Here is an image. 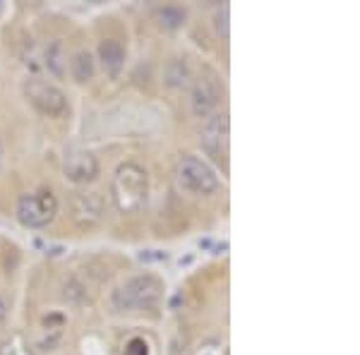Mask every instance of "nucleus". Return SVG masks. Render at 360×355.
Returning <instances> with one entry per match:
<instances>
[{
    "label": "nucleus",
    "instance_id": "nucleus-1",
    "mask_svg": "<svg viewBox=\"0 0 360 355\" xmlns=\"http://www.w3.org/2000/svg\"><path fill=\"white\" fill-rule=\"evenodd\" d=\"M111 197L120 214H137L149 202V176L139 164H120L111 180Z\"/></svg>",
    "mask_w": 360,
    "mask_h": 355
},
{
    "label": "nucleus",
    "instance_id": "nucleus-2",
    "mask_svg": "<svg viewBox=\"0 0 360 355\" xmlns=\"http://www.w3.org/2000/svg\"><path fill=\"white\" fill-rule=\"evenodd\" d=\"M164 281L154 273H139L132 276L123 288L113 290L111 307L115 312L130 310H154L164 300Z\"/></svg>",
    "mask_w": 360,
    "mask_h": 355
},
{
    "label": "nucleus",
    "instance_id": "nucleus-3",
    "mask_svg": "<svg viewBox=\"0 0 360 355\" xmlns=\"http://www.w3.org/2000/svg\"><path fill=\"white\" fill-rule=\"evenodd\" d=\"M178 188L190 195H212L219 190V176L200 156H183L176 168Z\"/></svg>",
    "mask_w": 360,
    "mask_h": 355
},
{
    "label": "nucleus",
    "instance_id": "nucleus-4",
    "mask_svg": "<svg viewBox=\"0 0 360 355\" xmlns=\"http://www.w3.org/2000/svg\"><path fill=\"white\" fill-rule=\"evenodd\" d=\"M17 221L27 228H46L58 214V200L51 190L32 192V195H22L17 200Z\"/></svg>",
    "mask_w": 360,
    "mask_h": 355
},
{
    "label": "nucleus",
    "instance_id": "nucleus-5",
    "mask_svg": "<svg viewBox=\"0 0 360 355\" xmlns=\"http://www.w3.org/2000/svg\"><path fill=\"white\" fill-rule=\"evenodd\" d=\"M25 96L46 118H63L65 113H70L65 91L51 82H44V79H29L25 84Z\"/></svg>",
    "mask_w": 360,
    "mask_h": 355
},
{
    "label": "nucleus",
    "instance_id": "nucleus-6",
    "mask_svg": "<svg viewBox=\"0 0 360 355\" xmlns=\"http://www.w3.org/2000/svg\"><path fill=\"white\" fill-rule=\"evenodd\" d=\"M229 144H231V123L226 113H214L207 118L202 127V149L214 164L229 161Z\"/></svg>",
    "mask_w": 360,
    "mask_h": 355
},
{
    "label": "nucleus",
    "instance_id": "nucleus-7",
    "mask_svg": "<svg viewBox=\"0 0 360 355\" xmlns=\"http://www.w3.org/2000/svg\"><path fill=\"white\" fill-rule=\"evenodd\" d=\"M63 173L70 183L75 185H86V183H94L101 173V164L91 151L86 149H77V151H70L65 156V164H63Z\"/></svg>",
    "mask_w": 360,
    "mask_h": 355
},
{
    "label": "nucleus",
    "instance_id": "nucleus-8",
    "mask_svg": "<svg viewBox=\"0 0 360 355\" xmlns=\"http://www.w3.org/2000/svg\"><path fill=\"white\" fill-rule=\"evenodd\" d=\"M219 103H221V89H219L217 79L200 77L193 82L190 91V108H193L195 118H212L217 113Z\"/></svg>",
    "mask_w": 360,
    "mask_h": 355
},
{
    "label": "nucleus",
    "instance_id": "nucleus-9",
    "mask_svg": "<svg viewBox=\"0 0 360 355\" xmlns=\"http://www.w3.org/2000/svg\"><path fill=\"white\" fill-rule=\"evenodd\" d=\"M103 214V202L96 192H79L72 197V217L79 226H94L98 224Z\"/></svg>",
    "mask_w": 360,
    "mask_h": 355
},
{
    "label": "nucleus",
    "instance_id": "nucleus-10",
    "mask_svg": "<svg viewBox=\"0 0 360 355\" xmlns=\"http://www.w3.org/2000/svg\"><path fill=\"white\" fill-rule=\"evenodd\" d=\"M98 60H101V67L108 77H118L120 70L125 65V49L120 41L115 39H103L98 44Z\"/></svg>",
    "mask_w": 360,
    "mask_h": 355
},
{
    "label": "nucleus",
    "instance_id": "nucleus-11",
    "mask_svg": "<svg viewBox=\"0 0 360 355\" xmlns=\"http://www.w3.org/2000/svg\"><path fill=\"white\" fill-rule=\"evenodd\" d=\"M195 77H193V70H190L188 60L185 58H171L164 67V84L171 86V89H188L193 86Z\"/></svg>",
    "mask_w": 360,
    "mask_h": 355
},
{
    "label": "nucleus",
    "instance_id": "nucleus-12",
    "mask_svg": "<svg viewBox=\"0 0 360 355\" xmlns=\"http://www.w3.org/2000/svg\"><path fill=\"white\" fill-rule=\"evenodd\" d=\"M68 70H70V77L75 79L77 84H86L94 79L96 75V63L91 58L89 51H77L68 63Z\"/></svg>",
    "mask_w": 360,
    "mask_h": 355
},
{
    "label": "nucleus",
    "instance_id": "nucleus-13",
    "mask_svg": "<svg viewBox=\"0 0 360 355\" xmlns=\"http://www.w3.org/2000/svg\"><path fill=\"white\" fill-rule=\"evenodd\" d=\"M44 65L53 77L63 79L68 72V56H65V46H63L60 39H53L44 51Z\"/></svg>",
    "mask_w": 360,
    "mask_h": 355
},
{
    "label": "nucleus",
    "instance_id": "nucleus-14",
    "mask_svg": "<svg viewBox=\"0 0 360 355\" xmlns=\"http://www.w3.org/2000/svg\"><path fill=\"white\" fill-rule=\"evenodd\" d=\"M185 13L183 8H178V5H166V8H161L159 13H156V25H159L164 32H178L180 27L185 25Z\"/></svg>",
    "mask_w": 360,
    "mask_h": 355
},
{
    "label": "nucleus",
    "instance_id": "nucleus-15",
    "mask_svg": "<svg viewBox=\"0 0 360 355\" xmlns=\"http://www.w3.org/2000/svg\"><path fill=\"white\" fill-rule=\"evenodd\" d=\"M63 300L68 302V305H84L86 300V288L82 286V281H77V278H68L65 283H63Z\"/></svg>",
    "mask_w": 360,
    "mask_h": 355
},
{
    "label": "nucleus",
    "instance_id": "nucleus-16",
    "mask_svg": "<svg viewBox=\"0 0 360 355\" xmlns=\"http://www.w3.org/2000/svg\"><path fill=\"white\" fill-rule=\"evenodd\" d=\"M193 355H229V348L217 336H207V339H202L193 348Z\"/></svg>",
    "mask_w": 360,
    "mask_h": 355
},
{
    "label": "nucleus",
    "instance_id": "nucleus-17",
    "mask_svg": "<svg viewBox=\"0 0 360 355\" xmlns=\"http://www.w3.org/2000/svg\"><path fill=\"white\" fill-rule=\"evenodd\" d=\"M0 355H32V353H29V348L20 339H13L0 343Z\"/></svg>",
    "mask_w": 360,
    "mask_h": 355
},
{
    "label": "nucleus",
    "instance_id": "nucleus-18",
    "mask_svg": "<svg viewBox=\"0 0 360 355\" xmlns=\"http://www.w3.org/2000/svg\"><path fill=\"white\" fill-rule=\"evenodd\" d=\"M123 355H149V343L144 339H139V336H135V339H130L125 343Z\"/></svg>",
    "mask_w": 360,
    "mask_h": 355
},
{
    "label": "nucleus",
    "instance_id": "nucleus-19",
    "mask_svg": "<svg viewBox=\"0 0 360 355\" xmlns=\"http://www.w3.org/2000/svg\"><path fill=\"white\" fill-rule=\"evenodd\" d=\"M214 27H217V34L221 39H229V8H224L219 10L217 15H214Z\"/></svg>",
    "mask_w": 360,
    "mask_h": 355
},
{
    "label": "nucleus",
    "instance_id": "nucleus-20",
    "mask_svg": "<svg viewBox=\"0 0 360 355\" xmlns=\"http://www.w3.org/2000/svg\"><path fill=\"white\" fill-rule=\"evenodd\" d=\"M5 314H8V305H5V300L0 298V322L5 319Z\"/></svg>",
    "mask_w": 360,
    "mask_h": 355
},
{
    "label": "nucleus",
    "instance_id": "nucleus-21",
    "mask_svg": "<svg viewBox=\"0 0 360 355\" xmlns=\"http://www.w3.org/2000/svg\"><path fill=\"white\" fill-rule=\"evenodd\" d=\"M0 166H3V147H0Z\"/></svg>",
    "mask_w": 360,
    "mask_h": 355
}]
</instances>
